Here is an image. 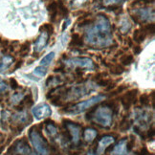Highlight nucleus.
Returning <instances> with one entry per match:
<instances>
[{"label": "nucleus", "mask_w": 155, "mask_h": 155, "mask_svg": "<svg viewBox=\"0 0 155 155\" xmlns=\"http://www.w3.org/2000/svg\"><path fill=\"white\" fill-rule=\"evenodd\" d=\"M85 41L98 48H104L112 43L110 22L104 15H99L94 26L85 30Z\"/></svg>", "instance_id": "1"}, {"label": "nucleus", "mask_w": 155, "mask_h": 155, "mask_svg": "<svg viewBox=\"0 0 155 155\" xmlns=\"http://www.w3.org/2000/svg\"><path fill=\"white\" fill-rule=\"evenodd\" d=\"M29 138L38 155H50V147L47 140L40 131L34 127L29 131Z\"/></svg>", "instance_id": "2"}, {"label": "nucleus", "mask_w": 155, "mask_h": 155, "mask_svg": "<svg viewBox=\"0 0 155 155\" xmlns=\"http://www.w3.org/2000/svg\"><path fill=\"white\" fill-rule=\"evenodd\" d=\"M113 108L109 106H100L94 111L92 119L99 126L103 127H108L112 124Z\"/></svg>", "instance_id": "3"}, {"label": "nucleus", "mask_w": 155, "mask_h": 155, "mask_svg": "<svg viewBox=\"0 0 155 155\" xmlns=\"http://www.w3.org/2000/svg\"><path fill=\"white\" fill-rule=\"evenodd\" d=\"M104 96L103 95H97V96H94L90 99H88L86 101H83L81 103H79L75 105H73L72 107H70L67 110H65L66 113H69V114H80V113L84 112L85 110L91 108L92 106H94L95 104H97L98 103L102 102V101L104 100Z\"/></svg>", "instance_id": "4"}, {"label": "nucleus", "mask_w": 155, "mask_h": 155, "mask_svg": "<svg viewBox=\"0 0 155 155\" xmlns=\"http://www.w3.org/2000/svg\"><path fill=\"white\" fill-rule=\"evenodd\" d=\"M65 65L71 68H82L87 70H93L95 65L92 59L88 58H73L65 61Z\"/></svg>", "instance_id": "5"}, {"label": "nucleus", "mask_w": 155, "mask_h": 155, "mask_svg": "<svg viewBox=\"0 0 155 155\" xmlns=\"http://www.w3.org/2000/svg\"><path fill=\"white\" fill-rule=\"evenodd\" d=\"M95 89V86L92 84H83V85H79V86H75L70 88L68 90L67 96H65V98H67L69 100H77L80 99L83 96H86V95L93 91Z\"/></svg>", "instance_id": "6"}, {"label": "nucleus", "mask_w": 155, "mask_h": 155, "mask_svg": "<svg viewBox=\"0 0 155 155\" xmlns=\"http://www.w3.org/2000/svg\"><path fill=\"white\" fill-rule=\"evenodd\" d=\"M131 17L137 23L140 21H153L154 10L152 8H140L134 11V15Z\"/></svg>", "instance_id": "7"}, {"label": "nucleus", "mask_w": 155, "mask_h": 155, "mask_svg": "<svg viewBox=\"0 0 155 155\" xmlns=\"http://www.w3.org/2000/svg\"><path fill=\"white\" fill-rule=\"evenodd\" d=\"M9 151H13L15 155H33L32 150L25 139L16 141L14 146H12Z\"/></svg>", "instance_id": "8"}, {"label": "nucleus", "mask_w": 155, "mask_h": 155, "mask_svg": "<svg viewBox=\"0 0 155 155\" xmlns=\"http://www.w3.org/2000/svg\"><path fill=\"white\" fill-rule=\"evenodd\" d=\"M32 113L35 119L41 120V119L48 118L52 115V109L49 104H40L35 106L32 109Z\"/></svg>", "instance_id": "9"}, {"label": "nucleus", "mask_w": 155, "mask_h": 155, "mask_svg": "<svg viewBox=\"0 0 155 155\" xmlns=\"http://www.w3.org/2000/svg\"><path fill=\"white\" fill-rule=\"evenodd\" d=\"M65 127L69 131V134L72 139V143L74 145H78L81 140V127L76 123H67L65 124Z\"/></svg>", "instance_id": "10"}, {"label": "nucleus", "mask_w": 155, "mask_h": 155, "mask_svg": "<svg viewBox=\"0 0 155 155\" xmlns=\"http://www.w3.org/2000/svg\"><path fill=\"white\" fill-rule=\"evenodd\" d=\"M137 93H138V90H137V89H132V90L128 91L121 98V102H122L123 106L124 107V109H129L131 104L136 103Z\"/></svg>", "instance_id": "11"}, {"label": "nucleus", "mask_w": 155, "mask_h": 155, "mask_svg": "<svg viewBox=\"0 0 155 155\" xmlns=\"http://www.w3.org/2000/svg\"><path fill=\"white\" fill-rule=\"evenodd\" d=\"M114 142H115L114 137H112V136H104L103 138L99 141L98 147H97V150H96L97 155H102L106 150V148L108 147L109 146H111Z\"/></svg>", "instance_id": "12"}, {"label": "nucleus", "mask_w": 155, "mask_h": 155, "mask_svg": "<svg viewBox=\"0 0 155 155\" xmlns=\"http://www.w3.org/2000/svg\"><path fill=\"white\" fill-rule=\"evenodd\" d=\"M49 35L46 32H41V35L38 38V39L35 42V51H37V53H39L40 51H42L45 46L48 43Z\"/></svg>", "instance_id": "13"}, {"label": "nucleus", "mask_w": 155, "mask_h": 155, "mask_svg": "<svg viewBox=\"0 0 155 155\" xmlns=\"http://www.w3.org/2000/svg\"><path fill=\"white\" fill-rule=\"evenodd\" d=\"M127 138L122 139L114 147V148H113V151L111 152V155H127Z\"/></svg>", "instance_id": "14"}, {"label": "nucleus", "mask_w": 155, "mask_h": 155, "mask_svg": "<svg viewBox=\"0 0 155 155\" xmlns=\"http://www.w3.org/2000/svg\"><path fill=\"white\" fill-rule=\"evenodd\" d=\"M97 130L94 129V128H86L84 130V133H83V138H84L85 142L87 143H92L95 138L97 137Z\"/></svg>", "instance_id": "15"}, {"label": "nucleus", "mask_w": 155, "mask_h": 155, "mask_svg": "<svg viewBox=\"0 0 155 155\" xmlns=\"http://www.w3.org/2000/svg\"><path fill=\"white\" fill-rule=\"evenodd\" d=\"M147 35V32L145 31V29L142 27L141 29L135 30V32L133 34V39L136 41V42L141 43V42H143V41L145 40Z\"/></svg>", "instance_id": "16"}, {"label": "nucleus", "mask_w": 155, "mask_h": 155, "mask_svg": "<svg viewBox=\"0 0 155 155\" xmlns=\"http://www.w3.org/2000/svg\"><path fill=\"white\" fill-rule=\"evenodd\" d=\"M83 45V40L81 38L79 34H73L72 35V40L70 42V46H75V47H81Z\"/></svg>", "instance_id": "17"}, {"label": "nucleus", "mask_w": 155, "mask_h": 155, "mask_svg": "<svg viewBox=\"0 0 155 155\" xmlns=\"http://www.w3.org/2000/svg\"><path fill=\"white\" fill-rule=\"evenodd\" d=\"M121 24H120V30L123 34L128 33V31L131 29L132 25H131V22L127 19V18H123L121 20Z\"/></svg>", "instance_id": "18"}, {"label": "nucleus", "mask_w": 155, "mask_h": 155, "mask_svg": "<svg viewBox=\"0 0 155 155\" xmlns=\"http://www.w3.org/2000/svg\"><path fill=\"white\" fill-rule=\"evenodd\" d=\"M55 56H56L55 52H50L49 54H47V55L42 59H41L40 64L42 65V66H47V65H49L54 61V58H55Z\"/></svg>", "instance_id": "19"}, {"label": "nucleus", "mask_w": 155, "mask_h": 155, "mask_svg": "<svg viewBox=\"0 0 155 155\" xmlns=\"http://www.w3.org/2000/svg\"><path fill=\"white\" fill-rule=\"evenodd\" d=\"M12 61H13V58H12L11 57L3 58L2 61H0V72H3L4 70L7 69L11 65Z\"/></svg>", "instance_id": "20"}, {"label": "nucleus", "mask_w": 155, "mask_h": 155, "mask_svg": "<svg viewBox=\"0 0 155 155\" xmlns=\"http://www.w3.org/2000/svg\"><path fill=\"white\" fill-rule=\"evenodd\" d=\"M124 72V68L120 64H115V65H112L110 67V73L112 75H115V76H120Z\"/></svg>", "instance_id": "21"}, {"label": "nucleus", "mask_w": 155, "mask_h": 155, "mask_svg": "<svg viewBox=\"0 0 155 155\" xmlns=\"http://www.w3.org/2000/svg\"><path fill=\"white\" fill-rule=\"evenodd\" d=\"M120 61H121L122 65L127 66V65H130L134 61V58L132 55H123L120 58Z\"/></svg>", "instance_id": "22"}, {"label": "nucleus", "mask_w": 155, "mask_h": 155, "mask_svg": "<svg viewBox=\"0 0 155 155\" xmlns=\"http://www.w3.org/2000/svg\"><path fill=\"white\" fill-rule=\"evenodd\" d=\"M34 74L38 76V77H44L47 74V69H46L45 66H42V65H40V66H38V67L35 68Z\"/></svg>", "instance_id": "23"}, {"label": "nucleus", "mask_w": 155, "mask_h": 155, "mask_svg": "<svg viewBox=\"0 0 155 155\" xmlns=\"http://www.w3.org/2000/svg\"><path fill=\"white\" fill-rule=\"evenodd\" d=\"M46 130H47V132L49 133L50 136H55L58 134V128L56 127V126L53 123L51 124H47V126H46Z\"/></svg>", "instance_id": "24"}, {"label": "nucleus", "mask_w": 155, "mask_h": 155, "mask_svg": "<svg viewBox=\"0 0 155 155\" xmlns=\"http://www.w3.org/2000/svg\"><path fill=\"white\" fill-rule=\"evenodd\" d=\"M43 30V32H46L47 34H48V35L50 37L51 35H53L54 33V27L52 24H48V23H46V24H43L42 26H40L39 28V31L41 32Z\"/></svg>", "instance_id": "25"}, {"label": "nucleus", "mask_w": 155, "mask_h": 155, "mask_svg": "<svg viewBox=\"0 0 155 155\" xmlns=\"http://www.w3.org/2000/svg\"><path fill=\"white\" fill-rule=\"evenodd\" d=\"M48 11L50 12L51 15H55V14H58V4L57 1H52L49 5L48 7H47Z\"/></svg>", "instance_id": "26"}, {"label": "nucleus", "mask_w": 155, "mask_h": 155, "mask_svg": "<svg viewBox=\"0 0 155 155\" xmlns=\"http://www.w3.org/2000/svg\"><path fill=\"white\" fill-rule=\"evenodd\" d=\"M29 50H30V42L29 41H26V42H24L20 46L19 51L22 54V56H26V54L29 53Z\"/></svg>", "instance_id": "27"}, {"label": "nucleus", "mask_w": 155, "mask_h": 155, "mask_svg": "<svg viewBox=\"0 0 155 155\" xmlns=\"http://www.w3.org/2000/svg\"><path fill=\"white\" fill-rule=\"evenodd\" d=\"M24 99V95L22 93H18V94H15L13 97H12V103L13 104H18L21 101Z\"/></svg>", "instance_id": "28"}, {"label": "nucleus", "mask_w": 155, "mask_h": 155, "mask_svg": "<svg viewBox=\"0 0 155 155\" xmlns=\"http://www.w3.org/2000/svg\"><path fill=\"white\" fill-rule=\"evenodd\" d=\"M58 11H59V14H61V15L63 16V17L67 16V15H68V10H67V8L65 7V6L61 2H59Z\"/></svg>", "instance_id": "29"}, {"label": "nucleus", "mask_w": 155, "mask_h": 155, "mask_svg": "<svg viewBox=\"0 0 155 155\" xmlns=\"http://www.w3.org/2000/svg\"><path fill=\"white\" fill-rule=\"evenodd\" d=\"M150 96L147 94H143L141 95V97H140V103L142 105H147L148 104H150Z\"/></svg>", "instance_id": "30"}, {"label": "nucleus", "mask_w": 155, "mask_h": 155, "mask_svg": "<svg viewBox=\"0 0 155 155\" xmlns=\"http://www.w3.org/2000/svg\"><path fill=\"white\" fill-rule=\"evenodd\" d=\"M120 128L122 131H126L129 128V124L127 120V118L123 119V121L121 122V124H120Z\"/></svg>", "instance_id": "31"}, {"label": "nucleus", "mask_w": 155, "mask_h": 155, "mask_svg": "<svg viewBox=\"0 0 155 155\" xmlns=\"http://www.w3.org/2000/svg\"><path fill=\"white\" fill-rule=\"evenodd\" d=\"M110 83V81L109 80H104V79H100L98 81H97V84L100 85V86H106V85H109Z\"/></svg>", "instance_id": "32"}, {"label": "nucleus", "mask_w": 155, "mask_h": 155, "mask_svg": "<svg viewBox=\"0 0 155 155\" xmlns=\"http://www.w3.org/2000/svg\"><path fill=\"white\" fill-rule=\"evenodd\" d=\"M10 84H11L12 89H16V88H18V82H17L16 80L14 79V78H12V79L10 80Z\"/></svg>", "instance_id": "33"}, {"label": "nucleus", "mask_w": 155, "mask_h": 155, "mask_svg": "<svg viewBox=\"0 0 155 155\" xmlns=\"http://www.w3.org/2000/svg\"><path fill=\"white\" fill-rule=\"evenodd\" d=\"M123 0H104V4L105 5H114V4H118L122 2Z\"/></svg>", "instance_id": "34"}, {"label": "nucleus", "mask_w": 155, "mask_h": 155, "mask_svg": "<svg viewBox=\"0 0 155 155\" xmlns=\"http://www.w3.org/2000/svg\"><path fill=\"white\" fill-rule=\"evenodd\" d=\"M6 90H7V84L4 81H0V93H2Z\"/></svg>", "instance_id": "35"}, {"label": "nucleus", "mask_w": 155, "mask_h": 155, "mask_svg": "<svg viewBox=\"0 0 155 155\" xmlns=\"http://www.w3.org/2000/svg\"><path fill=\"white\" fill-rule=\"evenodd\" d=\"M133 51H134L135 55H138V54H140L141 51H142V47L139 46V45H137V46H135L134 48H133Z\"/></svg>", "instance_id": "36"}, {"label": "nucleus", "mask_w": 155, "mask_h": 155, "mask_svg": "<svg viewBox=\"0 0 155 155\" xmlns=\"http://www.w3.org/2000/svg\"><path fill=\"white\" fill-rule=\"evenodd\" d=\"M70 23H71V19L67 18L66 20H65V22L63 23V26H62V31H65V29H66L69 26Z\"/></svg>", "instance_id": "37"}, {"label": "nucleus", "mask_w": 155, "mask_h": 155, "mask_svg": "<svg viewBox=\"0 0 155 155\" xmlns=\"http://www.w3.org/2000/svg\"><path fill=\"white\" fill-rule=\"evenodd\" d=\"M22 61H18L16 63H15V68H14V71H15V70H17L18 68H20L21 67V65H22Z\"/></svg>", "instance_id": "38"}, {"label": "nucleus", "mask_w": 155, "mask_h": 155, "mask_svg": "<svg viewBox=\"0 0 155 155\" xmlns=\"http://www.w3.org/2000/svg\"><path fill=\"white\" fill-rule=\"evenodd\" d=\"M127 86H126V85H124V86H121V87H119V88L117 89V91H115V93L122 92V91H124V89H127Z\"/></svg>", "instance_id": "39"}, {"label": "nucleus", "mask_w": 155, "mask_h": 155, "mask_svg": "<svg viewBox=\"0 0 155 155\" xmlns=\"http://www.w3.org/2000/svg\"><path fill=\"white\" fill-rule=\"evenodd\" d=\"M127 42H128V45H129V46H132V45H133L132 39H131L130 38H127Z\"/></svg>", "instance_id": "40"}, {"label": "nucleus", "mask_w": 155, "mask_h": 155, "mask_svg": "<svg viewBox=\"0 0 155 155\" xmlns=\"http://www.w3.org/2000/svg\"><path fill=\"white\" fill-rule=\"evenodd\" d=\"M87 155H97V153H96V152H93V151L91 150V151H89V152L87 153Z\"/></svg>", "instance_id": "41"}, {"label": "nucleus", "mask_w": 155, "mask_h": 155, "mask_svg": "<svg viewBox=\"0 0 155 155\" xmlns=\"http://www.w3.org/2000/svg\"><path fill=\"white\" fill-rule=\"evenodd\" d=\"M4 148H5V147H4V146H1V147H0V154H1V153L3 152Z\"/></svg>", "instance_id": "42"}, {"label": "nucleus", "mask_w": 155, "mask_h": 155, "mask_svg": "<svg viewBox=\"0 0 155 155\" xmlns=\"http://www.w3.org/2000/svg\"><path fill=\"white\" fill-rule=\"evenodd\" d=\"M69 155H80L79 153H70Z\"/></svg>", "instance_id": "43"}]
</instances>
